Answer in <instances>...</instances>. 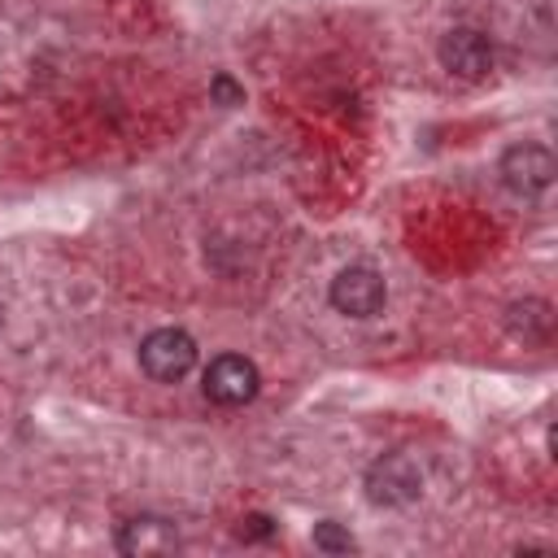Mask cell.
Returning <instances> with one entry per match:
<instances>
[{"label": "cell", "instance_id": "9", "mask_svg": "<svg viewBox=\"0 0 558 558\" xmlns=\"http://www.w3.org/2000/svg\"><path fill=\"white\" fill-rule=\"evenodd\" d=\"M314 545H318L323 554H349V549H353V536H349L340 523H318V527H314Z\"/></svg>", "mask_w": 558, "mask_h": 558}, {"label": "cell", "instance_id": "3", "mask_svg": "<svg viewBox=\"0 0 558 558\" xmlns=\"http://www.w3.org/2000/svg\"><path fill=\"white\" fill-rule=\"evenodd\" d=\"M201 388H205V397H209L214 405H244V401L257 397L262 375H257V366H253L244 353H218V357L205 366Z\"/></svg>", "mask_w": 558, "mask_h": 558}, {"label": "cell", "instance_id": "8", "mask_svg": "<svg viewBox=\"0 0 558 558\" xmlns=\"http://www.w3.org/2000/svg\"><path fill=\"white\" fill-rule=\"evenodd\" d=\"M510 327L523 336V340H545L549 336V305L545 301H523L510 310Z\"/></svg>", "mask_w": 558, "mask_h": 558}, {"label": "cell", "instance_id": "10", "mask_svg": "<svg viewBox=\"0 0 558 558\" xmlns=\"http://www.w3.org/2000/svg\"><path fill=\"white\" fill-rule=\"evenodd\" d=\"M209 96H214L222 109H235V105H244V87H240L231 74H214V83H209Z\"/></svg>", "mask_w": 558, "mask_h": 558}, {"label": "cell", "instance_id": "4", "mask_svg": "<svg viewBox=\"0 0 558 558\" xmlns=\"http://www.w3.org/2000/svg\"><path fill=\"white\" fill-rule=\"evenodd\" d=\"M501 183L514 192V196H541L554 174H558V161L545 144H514L501 153Z\"/></svg>", "mask_w": 558, "mask_h": 558}, {"label": "cell", "instance_id": "5", "mask_svg": "<svg viewBox=\"0 0 558 558\" xmlns=\"http://www.w3.org/2000/svg\"><path fill=\"white\" fill-rule=\"evenodd\" d=\"M436 57H440V65L449 74L475 83V78H484L493 70V39L484 31H475V26H453V31L440 35Z\"/></svg>", "mask_w": 558, "mask_h": 558}, {"label": "cell", "instance_id": "6", "mask_svg": "<svg viewBox=\"0 0 558 558\" xmlns=\"http://www.w3.org/2000/svg\"><path fill=\"white\" fill-rule=\"evenodd\" d=\"M384 301H388V288L371 266H344L331 279V305L349 318H371L384 310Z\"/></svg>", "mask_w": 558, "mask_h": 558}, {"label": "cell", "instance_id": "2", "mask_svg": "<svg viewBox=\"0 0 558 558\" xmlns=\"http://www.w3.org/2000/svg\"><path fill=\"white\" fill-rule=\"evenodd\" d=\"M140 366L157 384H179L196 366V340L179 327H157L140 340Z\"/></svg>", "mask_w": 558, "mask_h": 558}, {"label": "cell", "instance_id": "7", "mask_svg": "<svg viewBox=\"0 0 558 558\" xmlns=\"http://www.w3.org/2000/svg\"><path fill=\"white\" fill-rule=\"evenodd\" d=\"M118 549L131 554V558H144V554H170L179 549V532L170 519H157V514H140V519H126L122 532H118Z\"/></svg>", "mask_w": 558, "mask_h": 558}, {"label": "cell", "instance_id": "1", "mask_svg": "<svg viewBox=\"0 0 558 558\" xmlns=\"http://www.w3.org/2000/svg\"><path fill=\"white\" fill-rule=\"evenodd\" d=\"M423 493V466L410 453H384L366 466V497L384 510H401L410 501H418Z\"/></svg>", "mask_w": 558, "mask_h": 558}, {"label": "cell", "instance_id": "11", "mask_svg": "<svg viewBox=\"0 0 558 558\" xmlns=\"http://www.w3.org/2000/svg\"><path fill=\"white\" fill-rule=\"evenodd\" d=\"M270 532H275V527H270L266 514H248V519L240 523V536H244V541H262V536H270Z\"/></svg>", "mask_w": 558, "mask_h": 558}]
</instances>
